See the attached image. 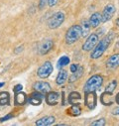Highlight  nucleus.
I'll return each instance as SVG.
<instances>
[{
    "label": "nucleus",
    "instance_id": "nucleus-22",
    "mask_svg": "<svg viewBox=\"0 0 119 126\" xmlns=\"http://www.w3.org/2000/svg\"><path fill=\"white\" fill-rule=\"evenodd\" d=\"M68 113L71 114V115H73V116H77V115H79L81 113V108L79 107L78 104H74L68 110Z\"/></svg>",
    "mask_w": 119,
    "mask_h": 126
},
{
    "label": "nucleus",
    "instance_id": "nucleus-23",
    "mask_svg": "<svg viewBox=\"0 0 119 126\" xmlns=\"http://www.w3.org/2000/svg\"><path fill=\"white\" fill-rule=\"evenodd\" d=\"M70 61H71L70 58L67 57V56H63L62 58H60V60L58 61V65H57L58 69H62L63 67L69 65L70 64Z\"/></svg>",
    "mask_w": 119,
    "mask_h": 126
},
{
    "label": "nucleus",
    "instance_id": "nucleus-6",
    "mask_svg": "<svg viewBox=\"0 0 119 126\" xmlns=\"http://www.w3.org/2000/svg\"><path fill=\"white\" fill-rule=\"evenodd\" d=\"M97 103V97L94 91H88L85 92L84 96V104L89 108V109H94Z\"/></svg>",
    "mask_w": 119,
    "mask_h": 126
},
{
    "label": "nucleus",
    "instance_id": "nucleus-5",
    "mask_svg": "<svg viewBox=\"0 0 119 126\" xmlns=\"http://www.w3.org/2000/svg\"><path fill=\"white\" fill-rule=\"evenodd\" d=\"M53 73V66L50 62H45L44 64L38 69V77L41 79H47Z\"/></svg>",
    "mask_w": 119,
    "mask_h": 126
},
{
    "label": "nucleus",
    "instance_id": "nucleus-1",
    "mask_svg": "<svg viewBox=\"0 0 119 126\" xmlns=\"http://www.w3.org/2000/svg\"><path fill=\"white\" fill-rule=\"evenodd\" d=\"M110 42H111V37L110 36H105L102 40L99 41L98 44L95 45V48L91 52L90 58L91 59H98V58H100L104 54V52L106 51V49L108 48Z\"/></svg>",
    "mask_w": 119,
    "mask_h": 126
},
{
    "label": "nucleus",
    "instance_id": "nucleus-19",
    "mask_svg": "<svg viewBox=\"0 0 119 126\" xmlns=\"http://www.w3.org/2000/svg\"><path fill=\"white\" fill-rule=\"evenodd\" d=\"M81 100V95L78 92H72L69 96V103L74 105V104H79V101Z\"/></svg>",
    "mask_w": 119,
    "mask_h": 126
},
{
    "label": "nucleus",
    "instance_id": "nucleus-4",
    "mask_svg": "<svg viewBox=\"0 0 119 126\" xmlns=\"http://www.w3.org/2000/svg\"><path fill=\"white\" fill-rule=\"evenodd\" d=\"M65 21V14L63 12H57L53 14L48 20V26L50 29H57Z\"/></svg>",
    "mask_w": 119,
    "mask_h": 126
},
{
    "label": "nucleus",
    "instance_id": "nucleus-7",
    "mask_svg": "<svg viewBox=\"0 0 119 126\" xmlns=\"http://www.w3.org/2000/svg\"><path fill=\"white\" fill-rule=\"evenodd\" d=\"M98 42V35L97 34H91L89 35L88 38L86 39V41L84 42V44L82 45V50L83 51H91V49H93L95 47V45Z\"/></svg>",
    "mask_w": 119,
    "mask_h": 126
},
{
    "label": "nucleus",
    "instance_id": "nucleus-20",
    "mask_svg": "<svg viewBox=\"0 0 119 126\" xmlns=\"http://www.w3.org/2000/svg\"><path fill=\"white\" fill-rule=\"evenodd\" d=\"M82 75H83V68L81 66H78L77 70L74 73H73V75L70 77V82H74V81L77 80L78 79H80L82 77Z\"/></svg>",
    "mask_w": 119,
    "mask_h": 126
},
{
    "label": "nucleus",
    "instance_id": "nucleus-34",
    "mask_svg": "<svg viewBox=\"0 0 119 126\" xmlns=\"http://www.w3.org/2000/svg\"><path fill=\"white\" fill-rule=\"evenodd\" d=\"M114 114H118V115H119V108H118V109H116V112L114 111Z\"/></svg>",
    "mask_w": 119,
    "mask_h": 126
},
{
    "label": "nucleus",
    "instance_id": "nucleus-35",
    "mask_svg": "<svg viewBox=\"0 0 119 126\" xmlns=\"http://www.w3.org/2000/svg\"><path fill=\"white\" fill-rule=\"evenodd\" d=\"M116 24H117V26H119V18L116 20Z\"/></svg>",
    "mask_w": 119,
    "mask_h": 126
},
{
    "label": "nucleus",
    "instance_id": "nucleus-15",
    "mask_svg": "<svg viewBox=\"0 0 119 126\" xmlns=\"http://www.w3.org/2000/svg\"><path fill=\"white\" fill-rule=\"evenodd\" d=\"M101 23V15L98 12H95L91 15L90 19H89V24L92 28H96L99 26V24Z\"/></svg>",
    "mask_w": 119,
    "mask_h": 126
},
{
    "label": "nucleus",
    "instance_id": "nucleus-2",
    "mask_svg": "<svg viewBox=\"0 0 119 126\" xmlns=\"http://www.w3.org/2000/svg\"><path fill=\"white\" fill-rule=\"evenodd\" d=\"M80 37H81V27L79 25H74L67 31L66 43L72 45L76 41H78Z\"/></svg>",
    "mask_w": 119,
    "mask_h": 126
},
{
    "label": "nucleus",
    "instance_id": "nucleus-24",
    "mask_svg": "<svg viewBox=\"0 0 119 126\" xmlns=\"http://www.w3.org/2000/svg\"><path fill=\"white\" fill-rule=\"evenodd\" d=\"M116 86H117V81L114 79V80H112V81L109 82V84L105 88V91L108 92V93H113V91L116 88Z\"/></svg>",
    "mask_w": 119,
    "mask_h": 126
},
{
    "label": "nucleus",
    "instance_id": "nucleus-32",
    "mask_svg": "<svg viewBox=\"0 0 119 126\" xmlns=\"http://www.w3.org/2000/svg\"><path fill=\"white\" fill-rule=\"evenodd\" d=\"M16 49L17 50H15V54H19V53H21L23 51V46H20V47H18Z\"/></svg>",
    "mask_w": 119,
    "mask_h": 126
},
{
    "label": "nucleus",
    "instance_id": "nucleus-28",
    "mask_svg": "<svg viewBox=\"0 0 119 126\" xmlns=\"http://www.w3.org/2000/svg\"><path fill=\"white\" fill-rule=\"evenodd\" d=\"M12 117H13V115H12V114H7L6 116H4V117H1V118H0V122H4V121H7V120L11 119Z\"/></svg>",
    "mask_w": 119,
    "mask_h": 126
},
{
    "label": "nucleus",
    "instance_id": "nucleus-18",
    "mask_svg": "<svg viewBox=\"0 0 119 126\" xmlns=\"http://www.w3.org/2000/svg\"><path fill=\"white\" fill-rule=\"evenodd\" d=\"M100 101L104 105H111V104H113L112 93H108L106 91L104 93H102L101 94V97H100Z\"/></svg>",
    "mask_w": 119,
    "mask_h": 126
},
{
    "label": "nucleus",
    "instance_id": "nucleus-21",
    "mask_svg": "<svg viewBox=\"0 0 119 126\" xmlns=\"http://www.w3.org/2000/svg\"><path fill=\"white\" fill-rule=\"evenodd\" d=\"M80 27H81V36H82V37L87 36L88 33H89V31H90V28H91V26H90V24H89V22L86 21V20L83 21L82 26H80Z\"/></svg>",
    "mask_w": 119,
    "mask_h": 126
},
{
    "label": "nucleus",
    "instance_id": "nucleus-14",
    "mask_svg": "<svg viewBox=\"0 0 119 126\" xmlns=\"http://www.w3.org/2000/svg\"><path fill=\"white\" fill-rule=\"evenodd\" d=\"M55 117L54 116H45L39 120L36 121V125L37 126H50L52 124H54L55 122Z\"/></svg>",
    "mask_w": 119,
    "mask_h": 126
},
{
    "label": "nucleus",
    "instance_id": "nucleus-36",
    "mask_svg": "<svg viewBox=\"0 0 119 126\" xmlns=\"http://www.w3.org/2000/svg\"><path fill=\"white\" fill-rule=\"evenodd\" d=\"M4 85V82H0V87H2Z\"/></svg>",
    "mask_w": 119,
    "mask_h": 126
},
{
    "label": "nucleus",
    "instance_id": "nucleus-33",
    "mask_svg": "<svg viewBox=\"0 0 119 126\" xmlns=\"http://www.w3.org/2000/svg\"><path fill=\"white\" fill-rule=\"evenodd\" d=\"M115 100H116V102L119 104V93H117V95H116V98H115Z\"/></svg>",
    "mask_w": 119,
    "mask_h": 126
},
{
    "label": "nucleus",
    "instance_id": "nucleus-12",
    "mask_svg": "<svg viewBox=\"0 0 119 126\" xmlns=\"http://www.w3.org/2000/svg\"><path fill=\"white\" fill-rule=\"evenodd\" d=\"M53 46H54V42L52 40H45L44 42L41 43L40 47H39V51H40V54L41 55H46L48 54L52 49H53Z\"/></svg>",
    "mask_w": 119,
    "mask_h": 126
},
{
    "label": "nucleus",
    "instance_id": "nucleus-29",
    "mask_svg": "<svg viewBox=\"0 0 119 126\" xmlns=\"http://www.w3.org/2000/svg\"><path fill=\"white\" fill-rule=\"evenodd\" d=\"M22 88H23V86H22V84H16L15 86H14V92H19V91H21L22 90Z\"/></svg>",
    "mask_w": 119,
    "mask_h": 126
},
{
    "label": "nucleus",
    "instance_id": "nucleus-3",
    "mask_svg": "<svg viewBox=\"0 0 119 126\" xmlns=\"http://www.w3.org/2000/svg\"><path fill=\"white\" fill-rule=\"evenodd\" d=\"M103 83V79L101 76L99 75H94L91 78H89L87 79V81L84 84V91L88 92V91H95L98 88H100V86Z\"/></svg>",
    "mask_w": 119,
    "mask_h": 126
},
{
    "label": "nucleus",
    "instance_id": "nucleus-25",
    "mask_svg": "<svg viewBox=\"0 0 119 126\" xmlns=\"http://www.w3.org/2000/svg\"><path fill=\"white\" fill-rule=\"evenodd\" d=\"M6 104H9V97L7 92H5L4 97H0V105H6Z\"/></svg>",
    "mask_w": 119,
    "mask_h": 126
},
{
    "label": "nucleus",
    "instance_id": "nucleus-26",
    "mask_svg": "<svg viewBox=\"0 0 119 126\" xmlns=\"http://www.w3.org/2000/svg\"><path fill=\"white\" fill-rule=\"evenodd\" d=\"M92 126H104L105 125V119L104 118H100L98 120H95L91 123Z\"/></svg>",
    "mask_w": 119,
    "mask_h": 126
},
{
    "label": "nucleus",
    "instance_id": "nucleus-9",
    "mask_svg": "<svg viewBox=\"0 0 119 126\" xmlns=\"http://www.w3.org/2000/svg\"><path fill=\"white\" fill-rule=\"evenodd\" d=\"M34 89L38 92H41L43 94L45 93H48L49 91H51V85L46 82V81H38V82H35L34 85H33Z\"/></svg>",
    "mask_w": 119,
    "mask_h": 126
},
{
    "label": "nucleus",
    "instance_id": "nucleus-11",
    "mask_svg": "<svg viewBox=\"0 0 119 126\" xmlns=\"http://www.w3.org/2000/svg\"><path fill=\"white\" fill-rule=\"evenodd\" d=\"M60 99V93L59 92H54V91H49L47 96H46V102L49 105H57L59 103Z\"/></svg>",
    "mask_w": 119,
    "mask_h": 126
},
{
    "label": "nucleus",
    "instance_id": "nucleus-17",
    "mask_svg": "<svg viewBox=\"0 0 119 126\" xmlns=\"http://www.w3.org/2000/svg\"><path fill=\"white\" fill-rule=\"evenodd\" d=\"M67 79H68V72L65 71V70H61L59 73V75H58V77H57V79H56L57 84L63 85L67 81Z\"/></svg>",
    "mask_w": 119,
    "mask_h": 126
},
{
    "label": "nucleus",
    "instance_id": "nucleus-16",
    "mask_svg": "<svg viewBox=\"0 0 119 126\" xmlns=\"http://www.w3.org/2000/svg\"><path fill=\"white\" fill-rule=\"evenodd\" d=\"M28 98L26 96V94L19 91V92H16V95H15V104L16 105H24L26 102H27Z\"/></svg>",
    "mask_w": 119,
    "mask_h": 126
},
{
    "label": "nucleus",
    "instance_id": "nucleus-27",
    "mask_svg": "<svg viewBox=\"0 0 119 126\" xmlns=\"http://www.w3.org/2000/svg\"><path fill=\"white\" fill-rule=\"evenodd\" d=\"M47 3H48V0H40L39 1V9H43Z\"/></svg>",
    "mask_w": 119,
    "mask_h": 126
},
{
    "label": "nucleus",
    "instance_id": "nucleus-10",
    "mask_svg": "<svg viewBox=\"0 0 119 126\" xmlns=\"http://www.w3.org/2000/svg\"><path fill=\"white\" fill-rule=\"evenodd\" d=\"M42 100H43V93L36 91L30 95L27 101L32 105H40L42 103Z\"/></svg>",
    "mask_w": 119,
    "mask_h": 126
},
{
    "label": "nucleus",
    "instance_id": "nucleus-13",
    "mask_svg": "<svg viewBox=\"0 0 119 126\" xmlns=\"http://www.w3.org/2000/svg\"><path fill=\"white\" fill-rule=\"evenodd\" d=\"M106 67L110 70H114L119 67V54L112 55L106 62Z\"/></svg>",
    "mask_w": 119,
    "mask_h": 126
},
{
    "label": "nucleus",
    "instance_id": "nucleus-8",
    "mask_svg": "<svg viewBox=\"0 0 119 126\" xmlns=\"http://www.w3.org/2000/svg\"><path fill=\"white\" fill-rule=\"evenodd\" d=\"M115 10L116 9H115V6L113 4H107L103 9V13L101 15V21L102 22L109 21L113 17V15L115 13Z\"/></svg>",
    "mask_w": 119,
    "mask_h": 126
},
{
    "label": "nucleus",
    "instance_id": "nucleus-31",
    "mask_svg": "<svg viewBox=\"0 0 119 126\" xmlns=\"http://www.w3.org/2000/svg\"><path fill=\"white\" fill-rule=\"evenodd\" d=\"M77 68H78V65H76V64L71 65V72H72V73H74V72L77 70Z\"/></svg>",
    "mask_w": 119,
    "mask_h": 126
},
{
    "label": "nucleus",
    "instance_id": "nucleus-30",
    "mask_svg": "<svg viewBox=\"0 0 119 126\" xmlns=\"http://www.w3.org/2000/svg\"><path fill=\"white\" fill-rule=\"evenodd\" d=\"M58 1L59 0H48V4H49L50 7H53L58 3Z\"/></svg>",
    "mask_w": 119,
    "mask_h": 126
}]
</instances>
